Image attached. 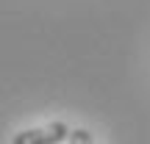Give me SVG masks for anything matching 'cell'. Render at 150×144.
<instances>
[{"label": "cell", "instance_id": "1", "mask_svg": "<svg viewBox=\"0 0 150 144\" xmlns=\"http://www.w3.org/2000/svg\"><path fill=\"white\" fill-rule=\"evenodd\" d=\"M72 130L64 122H50L42 128H31V130H20V133L11 139V144H61L70 139Z\"/></svg>", "mask_w": 150, "mask_h": 144}, {"label": "cell", "instance_id": "2", "mask_svg": "<svg viewBox=\"0 0 150 144\" xmlns=\"http://www.w3.org/2000/svg\"><path fill=\"white\" fill-rule=\"evenodd\" d=\"M70 144H92V133L86 128H75L70 133Z\"/></svg>", "mask_w": 150, "mask_h": 144}]
</instances>
